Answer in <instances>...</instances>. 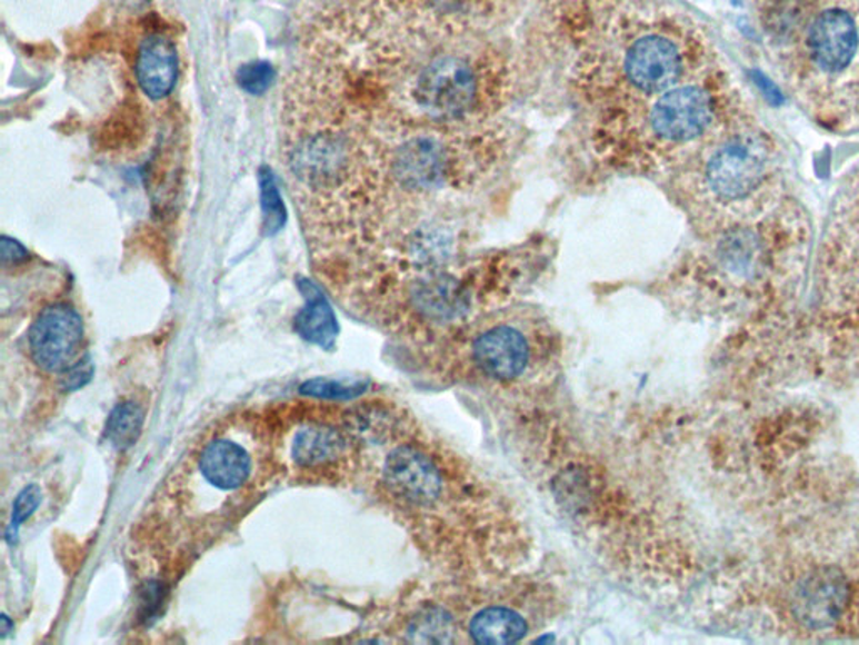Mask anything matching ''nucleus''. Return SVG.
Segmentation results:
<instances>
[{"mask_svg":"<svg viewBox=\"0 0 859 645\" xmlns=\"http://www.w3.org/2000/svg\"><path fill=\"white\" fill-rule=\"evenodd\" d=\"M378 492L421 555L450 582L516 577L531 556L518 509L450 444L400 413L384 437Z\"/></svg>","mask_w":859,"mask_h":645,"instance_id":"1","label":"nucleus"},{"mask_svg":"<svg viewBox=\"0 0 859 645\" xmlns=\"http://www.w3.org/2000/svg\"><path fill=\"white\" fill-rule=\"evenodd\" d=\"M463 28L374 42L390 81L393 130H457L486 121L503 100L507 69L497 52L460 41Z\"/></svg>","mask_w":859,"mask_h":645,"instance_id":"2","label":"nucleus"},{"mask_svg":"<svg viewBox=\"0 0 859 645\" xmlns=\"http://www.w3.org/2000/svg\"><path fill=\"white\" fill-rule=\"evenodd\" d=\"M525 262L499 255L453 265L446 259L384 256L360 281L370 315L418 347L432 344L487 309L512 302Z\"/></svg>","mask_w":859,"mask_h":645,"instance_id":"3","label":"nucleus"},{"mask_svg":"<svg viewBox=\"0 0 859 645\" xmlns=\"http://www.w3.org/2000/svg\"><path fill=\"white\" fill-rule=\"evenodd\" d=\"M703 58L702 41L677 16L628 8L598 22L576 68L582 93L601 115L702 75Z\"/></svg>","mask_w":859,"mask_h":645,"instance_id":"4","label":"nucleus"},{"mask_svg":"<svg viewBox=\"0 0 859 645\" xmlns=\"http://www.w3.org/2000/svg\"><path fill=\"white\" fill-rule=\"evenodd\" d=\"M417 350L420 370L433 380L531 390L558 364V331L545 312L512 301Z\"/></svg>","mask_w":859,"mask_h":645,"instance_id":"5","label":"nucleus"},{"mask_svg":"<svg viewBox=\"0 0 859 645\" xmlns=\"http://www.w3.org/2000/svg\"><path fill=\"white\" fill-rule=\"evenodd\" d=\"M719 113V95L702 75L696 76L657 97L599 115L595 148L618 169H653L712 135Z\"/></svg>","mask_w":859,"mask_h":645,"instance_id":"6","label":"nucleus"},{"mask_svg":"<svg viewBox=\"0 0 859 645\" xmlns=\"http://www.w3.org/2000/svg\"><path fill=\"white\" fill-rule=\"evenodd\" d=\"M476 128V127H473ZM473 128L457 130H398L383 141L384 169L393 192H436L457 187L486 169L489 133Z\"/></svg>","mask_w":859,"mask_h":645,"instance_id":"7","label":"nucleus"},{"mask_svg":"<svg viewBox=\"0 0 859 645\" xmlns=\"http://www.w3.org/2000/svg\"><path fill=\"white\" fill-rule=\"evenodd\" d=\"M770 163L769 145L762 135H729L700 163V197L716 207L736 209L762 189Z\"/></svg>","mask_w":859,"mask_h":645,"instance_id":"8","label":"nucleus"},{"mask_svg":"<svg viewBox=\"0 0 859 645\" xmlns=\"http://www.w3.org/2000/svg\"><path fill=\"white\" fill-rule=\"evenodd\" d=\"M470 6V0H350L347 12L336 14L334 26L367 39L462 28L459 14Z\"/></svg>","mask_w":859,"mask_h":645,"instance_id":"9","label":"nucleus"},{"mask_svg":"<svg viewBox=\"0 0 859 645\" xmlns=\"http://www.w3.org/2000/svg\"><path fill=\"white\" fill-rule=\"evenodd\" d=\"M82 340V318L66 302L42 309L28 335L32 360L48 374L64 375L71 370L81 360Z\"/></svg>","mask_w":859,"mask_h":645,"instance_id":"10","label":"nucleus"},{"mask_svg":"<svg viewBox=\"0 0 859 645\" xmlns=\"http://www.w3.org/2000/svg\"><path fill=\"white\" fill-rule=\"evenodd\" d=\"M859 51L855 18L841 8L816 16L806 34V54L822 75H839L851 66Z\"/></svg>","mask_w":859,"mask_h":645,"instance_id":"11","label":"nucleus"},{"mask_svg":"<svg viewBox=\"0 0 859 645\" xmlns=\"http://www.w3.org/2000/svg\"><path fill=\"white\" fill-rule=\"evenodd\" d=\"M357 444L347 429L326 423L306 424L292 437L289 456L301 470H336L353 463Z\"/></svg>","mask_w":859,"mask_h":645,"instance_id":"12","label":"nucleus"},{"mask_svg":"<svg viewBox=\"0 0 859 645\" xmlns=\"http://www.w3.org/2000/svg\"><path fill=\"white\" fill-rule=\"evenodd\" d=\"M848 604V587L835 570H816L799 580L792 594V612L806 627L832 624Z\"/></svg>","mask_w":859,"mask_h":645,"instance_id":"13","label":"nucleus"},{"mask_svg":"<svg viewBox=\"0 0 859 645\" xmlns=\"http://www.w3.org/2000/svg\"><path fill=\"white\" fill-rule=\"evenodd\" d=\"M199 470L213 489L239 492L252 477L253 460L242 444L220 436L203 446Z\"/></svg>","mask_w":859,"mask_h":645,"instance_id":"14","label":"nucleus"},{"mask_svg":"<svg viewBox=\"0 0 859 645\" xmlns=\"http://www.w3.org/2000/svg\"><path fill=\"white\" fill-rule=\"evenodd\" d=\"M179 75V56L170 39L161 34L148 36L141 42L137 58V79L141 91L150 100H161L171 93Z\"/></svg>","mask_w":859,"mask_h":645,"instance_id":"15","label":"nucleus"},{"mask_svg":"<svg viewBox=\"0 0 859 645\" xmlns=\"http://www.w3.org/2000/svg\"><path fill=\"white\" fill-rule=\"evenodd\" d=\"M299 289L304 295L306 305L296 315V334L309 344L331 350L338 337V319L331 305L312 282L301 281Z\"/></svg>","mask_w":859,"mask_h":645,"instance_id":"16","label":"nucleus"},{"mask_svg":"<svg viewBox=\"0 0 859 645\" xmlns=\"http://www.w3.org/2000/svg\"><path fill=\"white\" fill-rule=\"evenodd\" d=\"M144 413L134 401H123L108 417L107 437L117 449H130L143 429Z\"/></svg>","mask_w":859,"mask_h":645,"instance_id":"17","label":"nucleus"},{"mask_svg":"<svg viewBox=\"0 0 859 645\" xmlns=\"http://www.w3.org/2000/svg\"><path fill=\"white\" fill-rule=\"evenodd\" d=\"M259 186H261L266 234L274 236L276 232H279L284 227L288 214H286L284 202H282L281 194H279L274 173L268 167H262L261 172H259Z\"/></svg>","mask_w":859,"mask_h":645,"instance_id":"18","label":"nucleus"},{"mask_svg":"<svg viewBox=\"0 0 859 645\" xmlns=\"http://www.w3.org/2000/svg\"><path fill=\"white\" fill-rule=\"evenodd\" d=\"M368 388V381H341L329 378H312L301 385L302 395L321 398V400H353Z\"/></svg>","mask_w":859,"mask_h":645,"instance_id":"19","label":"nucleus"},{"mask_svg":"<svg viewBox=\"0 0 859 645\" xmlns=\"http://www.w3.org/2000/svg\"><path fill=\"white\" fill-rule=\"evenodd\" d=\"M276 79V69L271 62L252 61L240 66L237 71V83L246 93L261 97L272 87Z\"/></svg>","mask_w":859,"mask_h":645,"instance_id":"20","label":"nucleus"},{"mask_svg":"<svg viewBox=\"0 0 859 645\" xmlns=\"http://www.w3.org/2000/svg\"><path fill=\"white\" fill-rule=\"evenodd\" d=\"M41 489L32 484L29 488L22 489L21 495L16 498L14 508H12L11 526H9V539L18 536L19 526L31 518L32 513L41 505Z\"/></svg>","mask_w":859,"mask_h":645,"instance_id":"21","label":"nucleus"},{"mask_svg":"<svg viewBox=\"0 0 859 645\" xmlns=\"http://www.w3.org/2000/svg\"><path fill=\"white\" fill-rule=\"evenodd\" d=\"M163 595L164 585L161 584V582L153 580L150 582V584L144 585L143 591H141L140 602L141 621L148 622L151 617H153L154 614H157L161 602H163Z\"/></svg>","mask_w":859,"mask_h":645,"instance_id":"22","label":"nucleus"},{"mask_svg":"<svg viewBox=\"0 0 859 645\" xmlns=\"http://www.w3.org/2000/svg\"><path fill=\"white\" fill-rule=\"evenodd\" d=\"M91 377H93V365H91L90 358H84V360H79L71 370L62 375V388L64 390H78V388L84 387L91 380Z\"/></svg>","mask_w":859,"mask_h":645,"instance_id":"23","label":"nucleus"},{"mask_svg":"<svg viewBox=\"0 0 859 645\" xmlns=\"http://www.w3.org/2000/svg\"><path fill=\"white\" fill-rule=\"evenodd\" d=\"M0 251H2V262H4V266L18 265V262L26 261L29 256L24 246L19 245L18 240L9 239L6 236L0 240Z\"/></svg>","mask_w":859,"mask_h":645,"instance_id":"24","label":"nucleus"}]
</instances>
